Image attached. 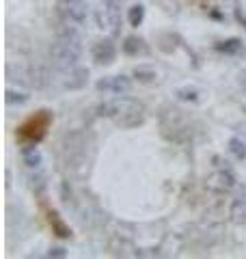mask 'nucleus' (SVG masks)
Segmentation results:
<instances>
[{
    "mask_svg": "<svg viewBox=\"0 0 246 259\" xmlns=\"http://www.w3.org/2000/svg\"><path fill=\"white\" fill-rule=\"evenodd\" d=\"M123 52L130 54V56H138V54H147V46L141 37H126L123 41Z\"/></svg>",
    "mask_w": 246,
    "mask_h": 259,
    "instance_id": "obj_12",
    "label": "nucleus"
},
{
    "mask_svg": "<svg viewBox=\"0 0 246 259\" xmlns=\"http://www.w3.org/2000/svg\"><path fill=\"white\" fill-rule=\"evenodd\" d=\"M134 78L138 82H153V80L158 78V74H155V69H151V67H136Z\"/></svg>",
    "mask_w": 246,
    "mask_h": 259,
    "instance_id": "obj_16",
    "label": "nucleus"
},
{
    "mask_svg": "<svg viewBox=\"0 0 246 259\" xmlns=\"http://www.w3.org/2000/svg\"><path fill=\"white\" fill-rule=\"evenodd\" d=\"M229 151H231L237 160H244L246 158V143L242 139H235L233 136V139L229 141Z\"/></svg>",
    "mask_w": 246,
    "mask_h": 259,
    "instance_id": "obj_15",
    "label": "nucleus"
},
{
    "mask_svg": "<svg viewBox=\"0 0 246 259\" xmlns=\"http://www.w3.org/2000/svg\"><path fill=\"white\" fill-rule=\"evenodd\" d=\"M237 82H240V87L246 91V69H244V71H240V76H237Z\"/></svg>",
    "mask_w": 246,
    "mask_h": 259,
    "instance_id": "obj_22",
    "label": "nucleus"
},
{
    "mask_svg": "<svg viewBox=\"0 0 246 259\" xmlns=\"http://www.w3.org/2000/svg\"><path fill=\"white\" fill-rule=\"evenodd\" d=\"M97 89L104 93H114V95H126L132 91V80L128 76H108L97 82Z\"/></svg>",
    "mask_w": 246,
    "mask_h": 259,
    "instance_id": "obj_5",
    "label": "nucleus"
},
{
    "mask_svg": "<svg viewBox=\"0 0 246 259\" xmlns=\"http://www.w3.org/2000/svg\"><path fill=\"white\" fill-rule=\"evenodd\" d=\"M50 56L56 67H61L65 71H69L73 67H78V63L82 59V46H80V35L71 26L59 32L56 41L50 48Z\"/></svg>",
    "mask_w": 246,
    "mask_h": 259,
    "instance_id": "obj_1",
    "label": "nucleus"
},
{
    "mask_svg": "<svg viewBox=\"0 0 246 259\" xmlns=\"http://www.w3.org/2000/svg\"><path fill=\"white\" fill-rule=\"evenodd\" d=\"M145 20V7L143 5H134L132 9L128 11V22H130V26H141Z\"/></svg>",
    "mask_w": 246,
    "mask_h": 259,
    "instance_id": "obj_14",
    "label": "nucleus"
},
{
    "mask_svg": "<svg viewBox=\"0 0 246 259\" xmlns=\"http://www.w3.org/2000/svg\"><path fill=\"white\" fill-rule=\"evenodd\" d=\"M132 106H134V102L117 97V100H110V102L100 104V106H97V115H100V117H117L119 119L123 112H128Z\"/></svg>",
    "mask_w": 246,
    "mask_h": 259,
    "instance_id": "obj_6",
    "label": "nucleus"
},
{
    "mask_svg": "<svg viewBox=\"0 0 246 259\" xmlns=\"http://www.w3.org/2000/svg\"><path fill=\"white\" fill-rule=\"evenodd\" d=\"M5 100H7V104H26V102H28V95L15 93V91H7Z\"/></svg>",
    "mask_w": 246,
    "mask_h": 259,
    "instance_id": "obj_17",
    "label": "nucleus"
},
{
    "mask_svg": "<svg viewBox=\"0 0 246 259\" xmlns=\"http://www.w3.org/2000/svg\"><path fill=\"white\" fill-rule=\"evenodd\" d=\"M117 56V48H114L112 39H100L95 46H93V59L95 63L100 65H110Z\"/></svg>",
    "mask_w": 246,
    "mask_h": 259,
    "instance_id": "obj_7",
    "label": "nucleus"
},
{
    "mask_svg": "<svg viewBox=\"0 0 246 259\" xmlns=\"http://www.w3.org/2000/svg\"><path fill=\"white\" fill-rule=\"evenodd\" d=\"M89 82V69L85 67H73L67 71V78L63 80L65 89H69V91H78Z\"/></svg>",
    "mask_w": 246,
    "mask_h": 259,
    "instance_id": "obj_8",
    "label": "nucleus"
},
{
    "mask_svg": "<svg viewBox=\"0 0 246 259\" xmlns=\"http://www.w3.org/2000/svg\"><path fill=\"white\" fill-rule=\"evenodd\" d=\"M56 9H59V15L65 20V24H71V26H82L89 18L87 0H59Z\"/></svg>",
    "mask_w": 246,
    "mask_h": 259,
    "instance_id": "obj_3",
    "label": "nucleus"
},
{
    "mask_svg": "<svg viewBox=\"0 0 246 259\" xmlns=\"http://www.w3.org/2000/svg\"><path fill=\"white\" fill-rule=\"evenodd\" d=\"M97 24H100V28H104L110 37H117L121 32V11L108 9V7L102 5V9L97 11Z\"/></svg>",
    "mask_w": 246,
    "mask_h": 259,
    "instance_id": "obj_4",
    "label": "nucleus"
},
{
    "mask_svg": "<svg viewBox=\"0 0 246 259\" xmlns=\"http://www.w3.org/2000/svg\"><path fill=\"white\" fill-rule=\"evenodd\" d=\"M22 162L28 168H37L41 162H44V156H41V151L35 147V145H26V147L22 149Z\"/></svg>",
    "mask_w": 246,
    "mask_h": 259,
    "instance_id": "obj_11",
    "label": "nucleus"
},
{
    "mask_svg": "<svg viewBox=\"0 0 246 259\" xmlns=\"http://www.w3.org/2000/svg\"><path fill=\"white\" fill-rule=\"evenodd\" d=\"M50 123H52V112L50 110H39V112H35V115H30L18 127V139H20V143H28V145L41 143V141L46 139Z\"/></svg>",
    "mask_w": 246,
    "mask_h": 259,
    "instance_id": "obj_2",
    "label": "nucleus"
},
{
    "mask_svg": "<svg viewBox=\"0 0 246 259\" xmlns=\"http://www.w3.org/2000/svg\"><path fill=\"white\" fill-rule=\"evenodd\" d=\"M220 184H223V188H233L235 186V177H233V173L231 171H223L220 173Z\"/></svg>",
    "mask_w": 246,
    "mask_h": 259,
    "instance_id": "obj_19",
    "label": "nucleus"
},
{
    "mask_svg": "<svg viewBox=\"0 0 246 259\" xmlns=\"http://www.w3.org/2000/svg\"><path fill=\"white\" fill-rule=\"evenodd\" d=\"M196 95H199L196 89H179V91H177V97H179V100H184V102H194Z\"/></svg>",
    "mask_w": 246,
    "mask_h": 259,
    "instance_id": "obj_18",
    "label": "nucleus"
},
{
    "mask_svg": "<svg viewBox=\"0 0 246 259\" xmlns=\"http://www.w3.org/2000/svg\"><path fill=\"white\" fill-rule=\"evenodd\" d=\"M104 7H108V9H114V11H121L123 7V0H100Z\"/></svg>",
    "mask_w": 246,
    "mask_h": 259,
    "instance_id": "obj_20",
    "label": "nucleus"
},
{
    "mask_svg": "<svg viewBox=\"0 0 246 259\" xmlns=\"http://www.w3.org/2000/svg\"><path fill=\"white\" fill-rule=\"evenodd\" d=\"M235 20L237 22H240V24H244V26H246V15L240 11V9H235Z\"/></svg>",
    "mask_w": 246,
    "mask_h": 259,
    "instance_id": "obj_23",
    "label": "nucleus"
},
{
    "mask_svg": "<svg viewBox=\"0 0 246 259\" xmlns=\"http://www.w3.org/2000/svg\"><path fill=\"white\" fill-rule=\"evenodd\" d=\"M67 253H65V248H61V246H56V248H52L50 253H48V257H65Z\"/></svg>",
    "mask_w": 246,
    "mask_h": 259,
    "instance_id": "obj_21",
    "label": "nucleus"
},
{
    "mask_svg": "<svg viewBox=\"0 0 246 259\" xmlns=\"http://www.w3.org/2000/svg\"><path fill=\"white\" fill-rule=\"evenodd\" d=\"M119 125L123 127H134V125H141L145 121V115H143V106H138V104H134L132 108H130L128 112H123V115L117 119Z\"/></svg>",
    "mask_w": 246,
    "mask_h": 259,
    "instance_id": "obj_9",
    "label": "nucleus"
},
{
    "mask_svg": "<svg viewBox=\"0 0 246 259\" xmlns=\"http://www.w3.org/2000/svg\"><path fill=\"white\" fill-rule=\"evenodd\" d=\"M48 223L52 227V233H56L59 238H69L71 236V229L63 223V218L54 212V209H48Z\"/></svg>",
    "mask_w": 246,
    "mask_h": 259,
    "instance_id": "obj_10",
    "label": "nucleus"
},
{
    "mask_svg": "<svg viewBox=\"0 0 246 259\" xmlns=\"http://www.w3.org/2000/svg\"><path fill=\"white\" fill-rule=\"evenodd\" d=\"M216 50H218V52H223V54H231V56H235V54H242V52H244V44H242V39L231 37V39H225V41L216 44Z\"/></svg>",
    "mask_w": 246,
    "mask_h": 259,
    "instance_id": "obj_13",
    "label": "nucleus"
}]
</instances>
